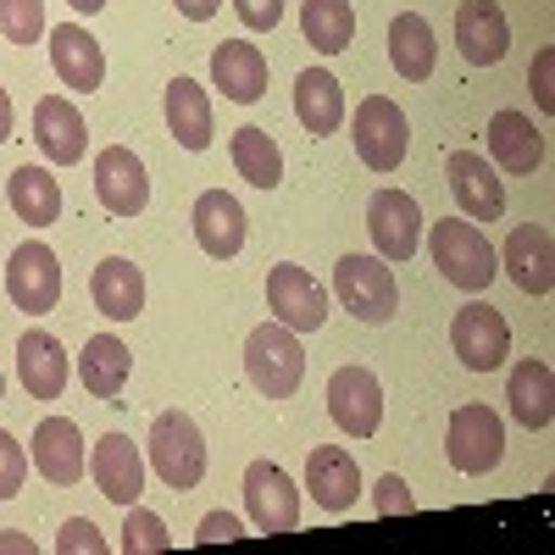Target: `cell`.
<instances>
[{"instance_id": "obj_34", "label": "cell", "mask_w": 555, "mask_h": 555, "mask_svg": "<svg viewBox=\"0 0 555 555\" xmlns=\"http://www.w3.org/2000/svg\"><path fill=\"white\" fill-rule=\"evenodd\" d=\"M228 151H234V167L250 190H278L284 183V151H278V139L267 128H240Z\"/></svg>"}, {"instance_id": "obj_11", "label": "cell", "mask_w": 555, "mask_h": 555, "mask_svg": "<svg viewBox=\"0 0 555 555\" xmlns=\"http://www.w3.org/2000/svg\"><path fill=\"white\" fill-rule=\"evenodd\" d=\"M245 512L261 533H295L300 522V489L278 461H250L245 467Z\"/></svg>"}, {"instance_id": "obj_22", "label": "cell", "mask_w": 555, "mask_h": 555, "mask_svg": "<svg viewBox=\"0 0 555 555\" xmlns=\"http://www.w3.org/2000/svg\"><path fill=\"white\" fill-rule=\"evenodd\" d=\"M34 145L44 151V162L51 167H73V162H83V117H78V106L73 101H62V95H44L39 106H34Z\"/></svg>"}, {"instance_id": "obj_1", "label": "cell", "mask_w": 555, "mask_h": 555, "mask_svg": "<svg viewBox=\"0 0 555 555\" xmlns=\"http://www.w3.org/2000/svg\"><path fill=\"white\" fill-rule=\"evenodd\" d=\"M428 250H434V267L444 272V284L467 289V295L489 289V284H494V272H500L494 245L483 240V228L467 222V217H444V222H434Z\"/></svg>"}, {"instance_id": "obj_15", "label": "cell", "mask_w": 555, "mask_h": 555, "mask_svg": "<svg viewBox=\"0 0 555 555\" xmlns=\"http://www.w3.org/2000/svg\"><path fill=\"white\" fill-rule=\"evenodd\" d=\"M89 478H95V489L112 500V505H128L145 494V461H139L133 439L128 434H106L95 439V450H89Z\"/></svg>"}, {"instance_id": "obj_37", "label": "cell", "mask_w": 555, "mask_h": 555, "mask_svg": "<svg viewBox=\"0 0 555 555\" xmlns=\"http://www.w3.org/2000/svg\"><path fill=\"white\" fill-rule=\"evenodd\" d=\"M23 478H28V455L7 428H0V500H12L23 489Z\"/></svg>"}, {"instance_id": "obj_18", "label": "cell", "mask_w": 555, "mask_h": 555, "mask_svg": "<svg viewBox=\"0 0 555 555\" xmlns=\"http://www.w3.org/2000/svg\"><path fill=\"white\" fill-rule=\"evenodd\" d=\"M34 467L56 489H73L83 478L89 455H83V434H78L73 416H44V423L34 428Z\"/></svg>"}, {"instance_id": "obj_27", "label": "cell", "mask_w": 555, "mask_h": 555, "mask_svg": "<svg viewBox=\"0 0 555 555\" xmlns=\"http://www.w3.org/2000/svg\"><path fill=\"white\" fill-rule=\"evenodd\" d=\"M389 62L405 83H423L434 78V62H439V44H434V23L423 12H400L389 23Z\"/></svg>"}, {"instance_id": "obj_33", "label": "cell", "mask_w": 555, "mask_h": 555, "mask_svg": "<svg viewBox=\"0 0 555 555\" xmlns=\"http://www.w3.org/2000/svg\"><path fill=\"white\" fill-rule=\"evenodd\" d=\"M7 201L28 228H51L62 217V183L44 172V167H17L7 183Z\"/></svg>"}, {"instance_id": "obj_47", "label": "cell", "mask_w": 555, "mask_h": 555, "mask_svg": "<svg viewBox=\"0 0 555 555\" xmlns=\"http://www.w3.org/2000/svg\"><path fill=\"white\" fill-rule=\"evenodd\" d=\"M0 400H7V373H0Z\"/></svg>"}, {"instance_id": "obj_10", "label": "cell", "mask_w": 555, "mask_h": 555, "mask_svg": "<svg viewBox=\"0 0 555 555\" xmlns=\"http://www.w3.org/2000/svg\"><path fill=\"white\" fill-rule=\"evenodd\" d=\"M450 345H455L461 366H473V373H494V366H505V356H512V328H505V317L489 300H473V306L455 311Z\"/></svg>"}, {"instance_id": "obj_43", "label": "cell", "mask_w": 555, "mask_h": 555, "mask_svg": "<svg viewBox=\"0 0 555 555\" xmlns=\"http://www.w3.org/2000/svg\"><path fill=\"white\" fill-rule=\"evenodd\" d=\"M172 7H178L183 17H190V23H206V17H217L222 0H172Z\"/></svg>"}, {"instance_id": "obj_36", "label": "cell", "mask_w": 555, "mask_h": 555, "mask_svg": "<svg viewBox=\"0 0 555 555\" xmlns=\"http://www.w3.org/2000/svg\"><path fill=\"white\" fill-rule=\"evenodd\" d=\"M0 34L12 44H39L44 39V0H0Z\"/></svg>"}, {"instance_id": "obj_35", "label": "cell", "mask_w": 555, "mask_h": 555, "mask_svg": "<svg viewBox=\"0 0 555 555\" xmlns=\"http://www.w3.org/2000/svg\"><path fill=\"white\" fill-rule=\"evenodd\" d=\"M172 550V533L156 512H145V505H128V517H122V555H162Z\"/></svg>"}, {"instance_id": "obj_4", "label": "cell", "mask_w": 555, "mask_h": 555, "mask_svg": "<svg viewBox=\"0 0 555 555\" xmlns=\"http://www.w3.org/2000/svg\"><path fill=\"white\" fill-rule=\"evenodd\" d=\"M334 295L345 300V311L356 322H366V328H378V322L395 317L400 306V289H395V272L384 256H345L334 267Z\"/></svg>"}, {"instance_id": "obj_17", "label": "cell", "mask_w": 555, "mask_h": 555, "mask_svg": "<svg viewBox=\"0 0 555 555\" xmlns=\"http://www.w3.org/2000/svg\"><path fill=\"white\" fill-rule=\"evenodd\" d=\"M500 267L512 272V284L522 295H550L555 289V240L544 222H522L512 228V240L500 250Z\"/></svg>"}, {"instance_id": "obj_2", "label": "cell", "mask_w": 555, "mask_h": 555, "mask_svg": "<svg viewBox=\"0 0 555 555\" xmlns=\"http://www.w3.org/2000/svg\"><path fill=\"white\" fill-rule=\"evenodd\" d=\"M151 467L172 494H190L206 478V439L190 411H162L151 423Z\"/></svg>"}, {"instance_id": "obj_19", "label": "cell", "mask_w": 555, "mask_h": 555, "mask_svg": "<svg viewBox=\"0 0 555 555\" xmlns=\"http://www.w3.org/2000/svg\"><path fill=\"white\" fill-rule=\"evenodd\" d=\"M306 489H311V500L322 505V512L345 517L350 505H356V494H361L356 455H350L345 444H317V450L306 455Z\"/></svg>"}, {"instance_id": "obj_9", "label": "cell", "mask_w": 555, "mask_h": 555, "mask_svg": "<svg viewBox=\"0 0 555 555\" xmlns=\"http://www.w3.org/2000/svg\"><path fill=\"white\" fill-rule=\"evenodd\" d=\"M267 306H272V322H284L295 334H317L322 322H328V295H322V284L295 261H278L267 272Z\"/></svg>"}, {"instance_id": "obj_6", "label": "cell", "mask_w": 555, "mask_h": 555, "mask_svg": "<svg viewBox=\"0 0 555 555\" xmlns=\"http://www.w3.org/2000/svg\"><path fill=\"white\" fill-rule=\"evenodd\" d=\"M350 139H356V156L373 167V172H395V167L405 162L411 128H405V112H400L389 95H366V101L356 106Z\"/></svg>"}, {"instance_id": "obj_12", "label": "cell", "mask_w": 555, "mask_h": 555, "mask_svg": "<svg viewBox=\"0 0 555 555\" xmlns=\"http://www.w3.org/2000/svg\"><path fill=\"white\" fill-rule=\"evenodd\" d=\"M366 234H373L384 261H411L416 245H423V206L405 190H378L373 206H366Z\"/></svg>"}, {"instance_id": "obj_46", "label": "cell", "mask_w": 555, "mask_h": 555, "mask_svg": "<svg viewBox=\"0 0 555 555\" xmlns=\"http://www.w3.org/2000/svg\"><path fill=\"white\" fill-rule=\"evenodd\" d=\"M67 7H73V12H89V17H95V12L106 7V0H67Z\"/></svg>"}, {"instance_id": "obj_25", "label": "cell", "mask_w": 555, "mask_h": 555, "mask_svg": "<svg viewBox=\"0 0 555 555\" xmlns=\"http://www.w3.org/2000/svg\"><path fill=\"white\" fill-rule=\"evenodd\" d=\"M89 295H95V311L112 322H133L145 311V272H139L128 256H106L89 278Z\"/></svg>"}, {"instance_id": "obj_21", "label": "cell", "mask_w": 555, "mask_h": 555, "mask_svg": "<svg viewBox=\"0 0 555 555\" xmlns=\"http://www.w3.org/2000/svg\"><path fill=\"white\" fill-rule=\"evenodd\" d=\"M195 240L211 261H234L245 250V206L228 190H206L195 201Z\"/></svg>"}, {"instance_id": "obj_38", "label": "cell", "mask_w": 555, "mask_h": 555, "mask_svg": "<svg viewBox=\"0 0 555 555\" xmlns=\"http://www.w3.org/2000/svg\"><path fill=\"white\" fill-rule=\"evenodd\" d=\"M56 550H62V555H83V550H89V555H106V539H101V528L89 522V517H73V522L56 533Z\"/></svg>"}, {"instance_id": "obj_40", "label": "cell", "mask_w": 555, "mask_h": 555, "mask_svg": "<svg viewBox=\"0 0 555 555\" xmlns=\"http://www.w3.org/2000/svg\"><path fill=\"white\" fill-rule=\"evenodd\" d=\"M234 12H240L245 28L267 34V28H278V17H284V0H234Z\"/></svg>"}, {"instance_id": "obj_31", "label": "cell", "mask_w": 555, "mask_h": 555, "mask_svg": "<svg viewBox=\"0 0 555 555\" xmlns=\"http://www.w3.org/2000/svg\"><path fill=\"white\" fill-rule=\"evenodd\" d=\"M128 373H133V356H128V345L117 334H95L83 345V356H78V378H83V389L95 400H117Z\"/></svg>"}, {"instance_id": "obj_39", "label": "cell", "mask_w": 555, "mask_h": 555, "mask_svg": "<svg viewBox=\"0 0 555 555\" xmlns=\"http://www.w3.org/2000/svg\"><path fill=\"white\" fill-rule=\"evenodd\" d=\"M373 505H378V517H405L416 500H411L405 478H400V473H389V478H378V500H373Z\"/></svg>"}, {"instance_id": "obj_24", "label": "cell", "mask_w": 555, "mask_h": 555, "mask_svg": "<svg viewBox=\"0 0 555 555\" xmlns=\"http://www.w3.org/2000/svg\"><path fill=\"white\" fill-rule=\"evenodd\" d=\"M505 400H512V416L528 434L550 428L555 423V373H550V361H539V356L517 361L512 384H505Z\"/></svg>"}, {"instance_id": "obj_8", "label": "cell", "mask_w": 555, "mask_h": 555, "mask_svg": "<svg viewBox=\"0 0 555 555\" xmlns=\"http://www.w3.org/2000/svg\"><path fill=\"white\" fill-rule=\"evenodd\" d=\"M328 416L339 423V434L350 439H373L384 423V384L373 366H339L328 378Z\"/></svg>"}, {"instance_id": "obj_42", "label": "cell", "mask_w": 555, "mask_h": 555, "mask_svg": "<svg viewBox=\"0 0 555 555\" xmlns=\"http://www.w3.org/2000/svg\"><path fill=\"white\" fill-rule=\"evenodd\" d=\"M550 67H555V56H550V51H539V62H533V95H539V112H550V106H555V95H550Z\"/></svg>"}, {"instance_id": "obj_3", "label": "cell", "mask_w": 555, "mask_h": 555, "mask_svg": "<svg viewBox=\"0 0 555 555\" xmlns=\"http://www.w3.org/2000/svg\"><path fill=\"white\" fill-rule=\"evenodd\" d=\"M245 378L267 395V400H289L306 378V350L295 339V328L284 322H261L245 339Z\"/></svg>"}, {"instance_id": "obj_23", "label": "cell", "mask_w": 555, "mask_h": 555, "mask_svg": "<svg viewBox=\"0 0 555 555\" xmlns=\"http://www.w3.org/2000/svg\"><path fill=\"white\" fill-rule=\"evenodd\" d=\"M211 78H217V89L228 101L250 106V101L267 95V56L256 51L250 39H222L211 51Z\"/></svg>"}, {"instance_id": "obj_44", "label": "cell", "mask_w": 555, "mask_h": 555, "mask_svg": "<svg viewBox=\"0 0 555 555\" xmlns=\"http://www.w3.org/2000/svg\"><path fill=\"white\" fill-rule=\"evenodd\" d=\"M7 139H12V95L0 89V145H7Z\"/></svg>"}, {"instance_id": "obj_41", "label": "cell", "mask_w": 555, "mask_h": 555, "mask_svg": "<svg viewBox=\"0 0 555 555\" xmlns=\"http://www.w3.org/2000/svg\"><path fill=\"white\" fill-rule=\"evenodd\" d=\"M240 533H245V528H240V517L211 512V517L201 522V533H195V539H201V544H217V539H240Z\"/></svg>"}, {"instance_id": "obj_16", "label": "cell", "mask_w": 555, "mask_h": 555, "mask_svg": "<svg viewBox=\"0 0 555 555\" xmlns=\"http://www.w3.org/2000/svg\"><path fill=\"white\" fill-rule=\"evenodd\" d=\"M455 44L473 67H494L512 51V23H505L500 0H461L455 7Z\"/></svg>"}, {"instance_id": "obj_5", "label": "cell", "mask_w": 555, "mask_h": 555, "mask_svg": "<svg viewBox=\"0 0 555 555\" xmlns=\"http://www.w3.org/2000/svg\"><path fill=\"white\" fill-rule=\"evenodd\" d=\"M444 455H450V467L467 473V478L494 473L500 455H505V423L489 405H455L450 428H444Z\"/></svg>"}, {"instance_id": "obj_30", "label": "cell", "mask_w": 555, "mask_h": 555, "mask_svg": "<svg viewBox=\"0 0 555 555\" xmlns=\"http://www.w3.org/2000/svg\"><path fill=\"white\" fill-rule=\"evenodd\" d=\"M167 128L183 151H206L211 145V95L195 78H172L167 83Z\"/></svg>"}, {"instance_id": "obj_29", "label": "cell", "mask_w": 555, "mask_h": 555, "mask_svg": "<svg viewBox=\"0 0 555 555\" xmlns=\"http://www.w3.org/2000/svg\"><path fill=\"white\" fill-rule=\"evenodd\" d=\"M489 156L505 172H533L544 162V133L533 128V117L522 112H494L489 117Z\"/></svg>"}, {"instance_id": "obj_32", "label": "cell", "mask_w": 555, "mask_h": 555, "mask_svg": "<svg viewBox=\"0 0 555 555\" xmlns=\"http://www.w3.org/2000/svg\"><path fill=\"white\" fill-rule=\"evenodd\" d=\"M300 34H306L311 51L339 56V51H350V39H356V7L350 0H306L300 7Z\"/></svg>"}, {"instance_id": "obj_13", "label": "cell", "mask_w": 555, "mask_h": 555, "mask_svg": "<svg viewBox=\"0 0 555 555\" xmlns=\"http://www.w3.org/2000/svg\"><path fill=\"white\" fill-rule=\"evenodd\" d=\"M444 178H450L455 206L467 211V222H500V217H505V183L494 178L489 156H478V151H450V156H444Z\"/></svg>"}, {"instance_id": "obj_14", "label": "cell", "mask_w": 555, "mask_h": 555, "mask_svg": "<svg viewBox=\"0 0 555 555\" xmlns=\"http://www.w3.org/2000/svg\"><path fill=\"white\" fill-rule=\"evenodd\" d=\"M95 195L112 217H139L151 206V178H145V162H139L128 145H106L95 156Z\"/></svg>"}, {"instance_id": "obj_28", "label": "cell", "mask_w": 555, "mask_h": 555, "mask_svg": "<svg viewBox=\"0 0 555 555\" xmlns=\"http://www.w3.org/2000/svg\"><path fill=\"white\" fill-rule=\"evenodd\" d=\"M295 117L306 122L311 139L334 133V128L345 122V89H339V78H334L328 67H306V73L295 78Z\"/></svg>"}, {"instance_id": "obj_26", "label": "cell", "mask_w": 555, "mask_h": 555, "mask_svg": "<svg viewBox=\"0 0 555 555\" xmlns=\"http://www.w3.org/2000/svg\"><path fill=\"white\" fill-rule=\"evenodd\" d=\"M17 373H23V389L34 400H62V389H67V350L44 328H28L17 339Z\"/></svg>"}, {"instance_id": "obj_20", "label": "cell", "mask_w": 555, "mask_h": 555, "mask_svg": "<svg viewBox=\"0 0 555 555\" xmlns=\"http://www.w3.org/2000/svg\"><path fill=\"white\" fill-rule=\"evenodd\" d=\"M51 67L67 89H78V95H89V89H101L106 78V51H101V39L78 28V23H56L51 28Z\"/></svg>"}, {"instance_id": "obj_7", "label": "cell", "mask_w": 555, "mask_h": 555, "mask_svg": "<svg viewBox=\"0 0 555 555\" xmlns=\"http://www.w3.org/2000/svg\"><path fill=\"white\" fill-rule=\"evenodd\" d=\"M7 295L28 317L56 311V300H62V261H56V250L44 240H28V245L12 250V261H7Z\"/></svg>"}, {"instance_id": "obj_45", "label": "cell", "mask_w": 555, "mask_h": 555, "mask_svg": "<svg viewBox=\"0 0 555 555\" xmlns=\"http://www.w3.org/2000/svg\"><path fill=\"white\" fill-rule=\"evenodd\" d=\"M0 550H34L23 533H0Z\"/></svg>"}]
</instances>
